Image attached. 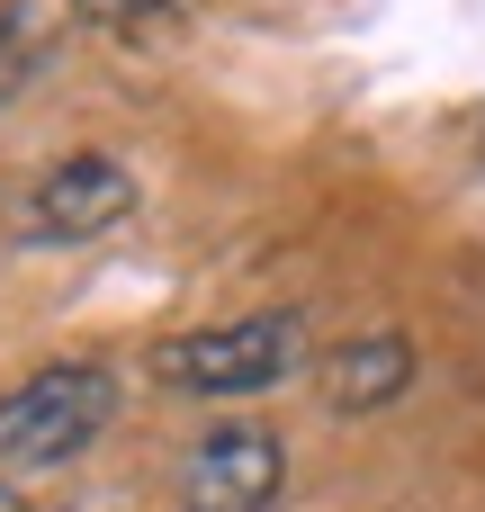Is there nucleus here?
<instances>
[{
	"label": "nucleus",
	"mask_w": 485,
	"mask_h": 512,
	"mask_svg": "<svg viewBox=\"0 0 485 512\" xmlns=\"http://www.w3.org/2000/svg\"><path fill=\"white\" fill-rule=\"evenodd\" d=\"M117 423V369L108 360H54L0 396V477H45L72 468L99 432Z\"/></svg>",
	"instance_id": "f257e3e1"
},
{
	"label": "nucleus",
	"mask_w": 485,
	"mask_h": 512,
	"mask_svg": "<svg viewBox=\"0 0 485 512\" xmlns=\"http://www.w3.org/2000/svg\"><path fill=\"white\" fill-rule=\"evenodd\" d=\"M297 360H306V324L297 315H234V324H207V333H171L153 351V378L180 387V396L225 405V396L279 387Z\"/></svg>",
	"instance_id": "f03ea898"
},
{
	"label": "nucleus",
	"mask_w": 485,
	"mask_h": 512,
	"mask_svg": "<svg viewBox=\"0 0 485 512\" xmlns=\"http://www.w3.org/2000/svg\"><path fill=\"white\" fill-rule=\"evenodd\" d=\"M117 216H135V171L117 153H63L54 171H36L9 198V234L18 243H90Z\"/></svg>",
	"instance_id": "7ed1b4c3"
},
{
	"label": "nucleus",
	"mask_w": 485,
	"mask_h": 512,
	"mask_svg": "<svg viewBox=\"0 0 485 512\" xmlns=\"http://www.w3.org/2000/svg\"><path fill=\"white\" fill-rule=\"evenodd\" d=\"M279 486H288V450L252 423H225L180 459V504L189 512H270Z\"/></svg>",
	"instance_id": "20e7f679"
},
{
	"label": "nucleus",
	"mask_w": 485,
	"mask_h": 512,
	"mask_svg": "<svg viewBox=\"0 0 485 512\" xmlns=\"http://www.w3.org/2000/svg\"><path fill=\"white\" fill-rule=\"evenodd\" d=\"M315 387H324L333 414H378L414 387V342L405 333H351L342 351L315 360Z\"/></svg>",
	"instance_id": "39448f33"
},
{
	"label": "nucleus",
	"mask_w": 485,
	"mask_h": 512,
	"mask_svg": "<svg viewBox=\"0 0 485 512\" xmlns=\"http://www.w3.org/2000/svg\"><path fill=\"white\" fill-rule=\"evenodd\" d=\"M54 27H63V9H45V0H0V99H18V90L45 72Z\"/></svg>",
	"instance_id": "423d86ee"
},
{
	"label": "nucleus",
	"mask_w": 485,
	"mask_h": 512,
	"mask_svg": "<svg viewBox=\"0 0 485 512\" xmlns=\"http://www.w3.org/2000/svg\"><path fill=\"white\" fill-rule=\"evenodd\" d=\"M162 0H72V18H90V27H144Z\"/></svg>",
	"instance_id": "0eeeda50"
},
{
	"label": "nucleus",
	"mask_w": 485,
	"mask_h": 512,
	"mask_svg": "<svg viewBox=\"0 0 485 512\" xmlns=\"http://www.w3.org/2000/svg\"><path fill=\"white\" fill-rule=\"evenodd\" d=\"M0 512H27V495H18V486H9V477H0Z\"/></svg>",
	"instance_id": "6e6552de"
}]
</instances>
